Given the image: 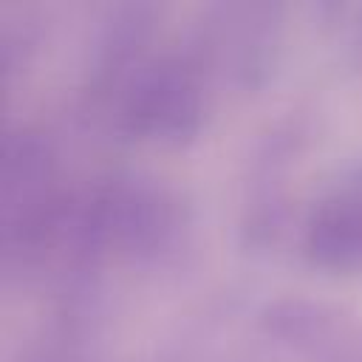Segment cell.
<instances>
[{
  "instance_id": "cell-1",
  "label": "cell",
  "mask_w": 362,
  "mask_h": 362,
  "mask_svg": "<svg viewBox=\"0 0 362 362\" xmlns=\"http://www.w3.org/2000/svg\"><path fill=\"white\" fill-rule=\"evenodd\" d=\"M198 113L195 85L181 65L167 59H156L133 74L122 102V119L133 133L173 144L195 136Z\"/></svg>"
},
{
  "instance_id": "cell-2",
  "label": "cell",
  "mask_w": 362,
  "mask_h": 362,
  "mask_svg": "<svg viewBox=\"0 0 362 362\" xmlns=\"http://www.w3.org/2000/svg\"><path fill=\"white\" fill-rule=\"evenodd\" d=\"M308 257L331 272H362V201L337 198L322 204L305 238Z\"/></svg>"
},
{
  "instance_id": "cell-3",
  "label": "cell",
  "mask_w": 362,
  "mask_h": 362,
  "mask_svg": "<svg viewBox=\"0 0 362 362\" xmlns=\"http://www.w3.org/2000/svg\"><path fill=\"white\" fill-rule=\"evenodd\" d=\"M331 322H334L331 308H325L322 303L297 300V297L274 300L260 314V325L269 337L280 342H294V345H314L328 334Z\"/></svg>"
},
{
  "instance_id": "cell-4",
  "label": "cell",
  "mask_w": 362,
  "mask_h": 362,
  "mask_svg": "<svg viewBox=\"0 0 362 362\" xmlns=\"http://www.w3.org/2000/svg\"><path fill=\"white\" fill-rule=\"evenodd\" d=\"M48 164H51V153L48 144L37 136L20 133L17 139H8L3 147V181H6V192H11V187H37L42 184V178L48 175Z\"/></svg>"
}]
</instances>
